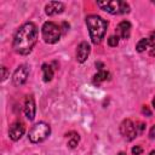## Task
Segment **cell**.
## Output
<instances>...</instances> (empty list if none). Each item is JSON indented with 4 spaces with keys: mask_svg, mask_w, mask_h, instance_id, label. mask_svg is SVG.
<instances>
[{
    "mask_svg": "<svg viewBox=\"0 0 155 155\" xmlns=\"http://www.w3.org/2000/svg\"><path fill=\"white\" fill-rule=\"evenodd\" d=\"M38 36H39V31L33 22H27L22 24L17 29L12 40L13 51L22 56L29 54L38 41Z\"/></svg>",
    "mask_w": 155,
    "mask_h": 155,
    "instance_id": "obj_1",
    "label": "cell"
},
{
    "mask_svg": "<svg viewBox=\"0 0 155 155\" xmlns=\"http://www.w3.org/2000/svg\"><path fill=\"white\" fill-rule=\"evenodd\" d=\"M86 25L90 33L91 41L94 45L99 44L107 33V28H108L107 21L97 15H90L86 17Z\"/></svg>",
    "mask_w": 155,
    "mask_h": 155,
    "instance_id": "obj_2",
    "label": "cell"
},
{
    "mask_svg": "<svg viewBox=\"0 0 155 155\" xmlns=\"http://www.w3.org/2000/svg\"><path fill=\"white\" fill-rule=\"evenodd\" d=\"M97 6L111 15H125L130 12V5L126 1L121 0H104V1H97Z\"/></svg>",
    "mask_w": 155,
    "mask_h": 155,
    "instance_id": "obj_3",
    "label": "cell"
},
{
    "mask_svg": "<svg viewBox=\"0 0 155 155\" xmlns=\"http://www.w3.org/2000/svg\"><path fill=\"white\" fill-rule=\"evenodd\" d=\"M50 134H51V127H50V125L46 124V122H44V121H41V122L35 124L29 130L28 138H29V140L31 143L38 144V143L44 142Z\"/></svg>",
    "mask_w": 155,
    "mask_h": 155,
    "instance_id": "obj_4",
    "label": "cell"
},
{
    "mask_svg": "<svg viewBox=\"0 0 155 155\" xmlns=\"http://www.w3.org/2000/svg\"><path fill=\"white\" fill-rule=\"evenodd\" d=\"M41 34L46 44H56L61 39L62 30L61 27L54 22H45L41 28Z\"/></svg>",
    "mask_w": 155,
    "mask_h": 155,
    "instance_id": "obj_5",
    "label": "cell"
},
{
    "mask_svg": "<svg viewBox=\"0 0 155 155\" xmlns=\"http://www.w3.org/2000/svg\"><path fill=\"white\" fill-rule=\"evenodd\" d=\"M120 133L126 140H133L138 136L136 124L130 119H125L120 124Z\"/></svg>",
    "mask_w": 155,
    "mask_h": 155,
    "instance_id": "obj_6",
    "label": "cell"
},
{
    "mask_svg": "<svg viewBox=\"0 0 155 155\" xmlns=\"http://www.w3.org/2000/svg\"><path fill=\"white\" fill-rule=\"evenodd\" d=\"M28 76H29V67L27 64L19 65L12 74V84H13V86H16V87L22 86L27 81Z\"/></svg>",
    "mask_w": 155,
    "mask_h": 155,
    "instance_id": "obj_7",
    "label": "cell"
},
{
    "mask_svg": "<svg viewBox=\"0 0 155 155\" xmlns=\"http://www.w3.org/2000/svg\"><path fill=\"white\" fill-rule=\"evenodd\" d=\"M25 132V126L22 121H15L8 128V136L12 140H18Z\"/></svg>",
    "mask_w": 155,
    "mask_h": 155,
    "instance_id": "obj_8",
    "label": "cell"
},
{
    "mask_svg": "<svg viewBox=\"0 0 155 155\" xmlns=\"http://www.w3.org/2000/svg\"><path fill=\"white\" fill-rule=\"evenodd\" d=\"M36 113V107H35V101L33 96H27L24 101V114L29 121L34 120Z\"/></svg>",
    "mask_w": 155,
    "mask_h": 155,
    "instance_id": "obj_9",
    "label": "cell"
},
{
    "mask_svg": "<svg viewBox=\"0 0 155 155\" xmlns=\"http://www.w3.org/2000/svg\"><path fill=\"white\" fill-rule=\"evenodd\" d=\"M64 4L61 1H50L45 5V13L47 16H54L64 11Z\"/></svg>",
    "mask_w": 155,
    "mask_h": 155,
    "instance_id": "obj_10",
    "label": "cell"
},
{
    "mask_svg": "<svg viewBox=\"0 0 155 155\" xmlns=\"http://www.w3.org/2000/svg\"><path fill=\"white\" fill-rule=\"evenodd\" d=\"M90 52H91V46L86 42V41H82L78 48H76V61L79 63H84L86 62V59L88 58L90 56Z\"/></svg>",
    "mask_w": 155,
    "mask_h": 155,
    "instance_id": "obj_11",
    "label": "cell"
},
{
    "mask_svg": "<svg viewBox=\"0 0 155 155\" xmlns=\"http://www.w3.org/2000/svg\"><path fill=\"white\" fill-rule=\"evenodd\" d=\"M116 35L119 36V39H128L131 35V23L128 21L120 22L116 27Z\"/></svg>",
    "mask_w": 155,
    "mask_h": 155,
    "instance_id": "obj_12",
    "label": "cell"
},
{
    "mask_svg": "<svg viewBox=\"0 0 155 155\" xmlns=\"http://www.w3.org/2000/svg\"><path fill=\"white\" fill-rule=\"evenodd\" d=\"M41 69H42V78H44V81H45V82L51 81L52 78H53V74H54L52 67H51L50 64H47V63H44L42 67H41Z\"/></svg>",
    "mask_w": 155,
    "mask_h": 155,
    "instance_id": "obj_13",
    "label": "cell"
},
{
    "mask_svg": "<svg viewBox=\"0 0 155 155\" xmlns=\"http://www.w3.org/2000/svg\"><path fill=\"white\" fill-rule=\"evenodd\" d=\"M109 76H110V74L107 71V70H98V73L93 76V84H97V85H99L101 82H103V81H105V80H108L109 79Z\"/></svg>",
    "mask_w": 155,
    "mask_h": 155,
    "instance_id": "obj_14",
    "label": "cell"
},
{
    "mask_svg": "<svg viewBox=\"0 0 155 155\" xmlns=\"http://www.w3.org/2000/svg\"><path fill=\"white\" fill-rule=\"evenodd\" d=\"M67 138H68V145L70 148H75L78 144H79V140H80V137L76 132H69L65 134Z\"/></svg>",
    "mask_w": 155,
    "mask_h": 155,
    "instance_id": "obj_15",
    "label": "cell"
},
{
    "mask_svg": "<svg viewBox=\"0 0 155 155\" xmlns=\"http://www.w3.org/2000/svg\"><path fill=\"white\" fill-rule=\"evenodd\" d=\"M148 47H149L148 38H143V39H140V40L137 42V45H136V51H137V52H144Z\"/></svg>",
    "mask_w": 155,
    "mask_h": 155,
    "instance_id": "obj_16",
    "label": "cell"
},
{
    "mask_svg": "<svg viewBox=\"0 0 155 155\" xmlns=\"http://www.w3.org/2000/svg\"><path fill=\"white\" fill-rule=\"evenodd\" d=\"M148 41H149V48H151L150 54H151V56H154V54H155V30H154V31H151V33L149 34Z\"/></svg>",
    "mask_w": 155,
    "mask_h": 155,
    "instance_id": "obj_17",
    "label": "cell"
},
{
    "mask_svg": "<svg viewBox=\"0 0 155 155\" xmlns=\"http://www.w3.org/2000/svg\"><path fill=\"white\" fill-rule=\"evenodd\" d=\"M108 45H109L110 47H116V46L119 45V36H117V35H111V36H109V39H108Z\"/></svg>",
    "mask_w": 155,
    "mask_h": 155,
    "instance_id": "obj_18",
    "label": "cell"
},
{
    "mask_svg": "<svg viewBox=\"0 0 155 155\" xmlns=\"http://www.w3.org/2000/svg\"><path fill=\"white\" fill-rule=\"evenodd\" d=\"M143 153V148L139 145H136L132 148V155H140Z\"/></svg>",
    "mask_w": 155,
    "mask_h": 155,
    "instance_id": "obj_19",
    "label": "cell"
},
{
    "mask_svg": "<svg viewBox=\"0 0 155 155\" xmlns=\"http://www.w3.org/2000/svg\"><path fill=\"white\" fill-rule=\"evenodd\" d=\"M1 71H2V75H1V81H5V80L7 79V75H8L7 68H6V67H2V68H1Z\"/></svg>",
    "mask_w": 155,
    "mask_h": 155,
    "instance_id": "obj_20",
    "label": "cell"
},
{
    "mask_svg": "<svg viewBox=\"0 0 155 155\" xmlns=\"http://www.w3.org/2000/svg\"><path fill=\"white\" fill-rule=\"evenodd\" d=\"M149 137H150V138H155V125L150 128V131H149Z\"/></svg>",
    "mask_w": 155,
    "mask_h": 155,
    "instance_id": "obj_21",
    "label": "cell"
},
{
    "mask_svg": "<svg viewBox=\"0 0 155 155\" xmlns=\"http://www.w3.org/2000/svg\"><path fill=\"white\" fill-rule=\"evenodd\" d=\"M142 111H143V114H147L148 116H150V115H151V113L149 111V109H148V108H147L145 105L143 107V109H142Z\"/></svg>",
    "mask_w": 155,
    "mask_h": 155,
    "instance_id": "obj_22",
    "label": "cell"
},
{
    "mask_svg": "<svg viewBox=\"0 0 155 155\" xmlns=\"http://www.w3.org/2000/svg\"><path fill=\"white\" fill-rule=\"evenodd\" d=\"M151 103H153V108H154V110H155V97L153 98V102H151Z\"/></svg>",
    "mask_w": 155,
    "mask_h": 155,
    "instance_id": "obj_23",
    "label": "cell"
},
{
    "mask_svg": "<svg viewBox=\"0 0 155 155\" xmlns=\"http://www.w3.org/2000/svg\"><path fill=\"white\" fill-rule=\"evenodd\" d=\"M149 155H155V150H151V151L149 153Z\"/></svg>",
    "mask_w": 155,
    "mask_h": 155,
    "instance_id": "obj_24",
    "label": "cell"
},
{
    "mask_svg": "<svg viewBox=\"0 0 155 155\" xmlns=\"http://www.w3.org/2000/svg\"><path fill=\"white\" fill-rule=\"evenodd\" d=\"M119 155H126V154H125V153H122V151H121V153H119Z\"/></svg>",
    "mask_w": 155,
    "mask_h": 155,
    "instance_id": "obj_25",
    "label": "cell"
},
{
    "mask_svg": "<svg viewBox=\"0 0 155 155\" xmlns=\"http://www.w3.org/2000/svg\"><path fill=\"white\" fill-rule=\"evenodd\" d=\"M154 4H155V1H154Z\"/></svg>",
    "mask_w": 155,
    "mask_h": 155,
    "instance_id": "obj_26",
    "label": "cell"
}]
</instances>
